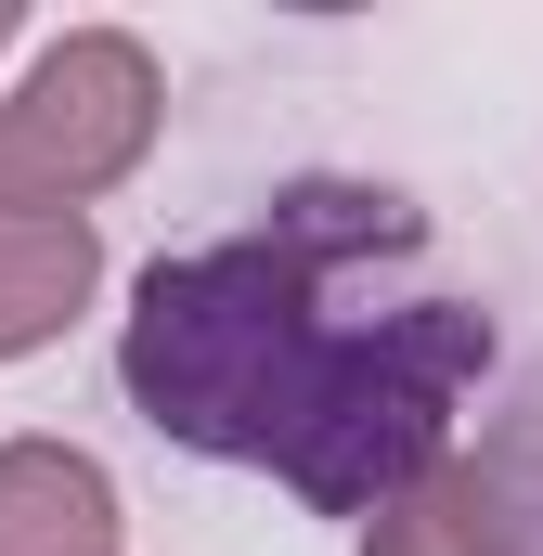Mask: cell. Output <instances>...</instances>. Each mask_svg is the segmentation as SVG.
I'll list each match as a JSON object with an SVG mask.
<instances>
[{"label":"cell","mask_w":543,"mask_h":556,"mask_svg":"<svg viewBox=\"0 0 543 556\" xmlns=\"http://www.w3.org/2000/svg\"><path fill=\"white\" fill-rule=\"evenodd\" d=\"M479 363L492 311L427 285V220L376 181H298L272 220L155 260L117 350L142 427L220 466H272L324 518L427 479Z\"/></svg>","instance_id":"cell-1"},{"label":"cell","mask_w":543,"mask_h":556,"mask_svg":"<svg viewBox=\"0 0 543 556\" xmlns=\"http://www.w3.org/2000/svg\"><path fill=\"white\" fill-rule=\"evenodd\" d=\"M155 130V52L91 26L65 52H39V78L0 104V220H78V194H104Z\"/></svg>","instance_id":"cell-2"},{"label":"cell","mask_w":543,"mask_h":556,"mask_svg":"<svg viewBox=\"0 0 543 556\" xmlns=\"http://www.w3.org/2000/svg\"><path fill=\"white\" fill-rule=\"evenodd\" d=\"M453 492H466V556H543V363L518 376V402L492 415Z\"/></svg>","instance_id":"cell-3"},{"label":"cell","mask_w":543,"mask_h":556,"mask_svg":"<svg viewBox=\"0 0 543 556\" xmlns=\"http://www.w3.org/2000/svg\"><path fill=\"white\" fill-rule=\"evenodd\" d=\"M117 492L78 453H0V556H104Z\"/></svg>","instance_id":"cell-4"},{"label":"cell","mask_w":543,"mask_h":556,"mask_svg":"<svg viewBox=\"0 0 543 556\" xmlns=\"http://www.w3.org/2000/svg\"><path fill=\"white\" fill-rule=\"evenodd\" d=\"M91 298V220H0V350H39Z\"/></svg>","instance_id":"cell-5"},{"label":"cell","mask_w":543,"mask_h":556,"mask_svg":"<svg viewBox=\"0 0 543 556\" xmlns=\"http://www.w3.org/2000/svg\"><path fill=\"white\" fill-rule=\"evenodd\" d=\"M0 39H13V0H0Z\"/></svg>","instance_id":"cell-6"}]
</instances>
